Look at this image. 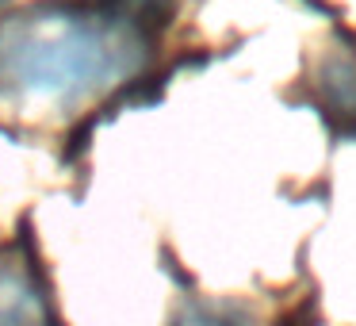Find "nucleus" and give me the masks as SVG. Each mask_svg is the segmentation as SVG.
Returning a JSON list of instances; mask_svg holds the SVG:
<instances>
[{"label":"nucleus","instance_id":"f03ea898","mask_svg":"<svg viewBox=\"0 0 356 326\" xmlns=\"http://www.w3.org/2000/svg\"><path fill=\"white\" fill-rule=\"evenodd\" d=\"M0 326H50V307L24 261L0 257Z\"/></svg>","mask_w":356,"mask_h":326},{"label":"nucleus","instance_id":"20e7f679","mask_svg":"<svg viewBox=\"0 0 356 326\" xmlns=\"http://www.w3.org/2000/svg\"><path fill=\"white\" fill-rule=\"evenodd\" d=\"M157 4H165V0H100L104 12H115V16H123V20H134V16H142V12H154Z\"/></svg>","mask_w":356,"mask_h":326},{"label":"nucleus","instance_id":"39448f33","mask_svg":"<svg viewBox=\"0 0 356 326\" xmlns=\"http://www.w3.org/2000/svg\"><path fill=\"white\" fill-rule=\"evenodd\" d=\"M0 4H4V0H0Z\"/></svg>","mask_w":356,"mask_h":326},{"label":"nucleus","instance_id":"7ed1b4c3","mask_svg":"<svg viewBox=\"0 0 356 326\" xmlns=\"http://www.w3.org/2000/svg\"><path fill=\"white\" fill-rule=\"evenodd\" d=\"M177 326H238V323L218 307H188Z\"/></svg>","mask_w":356,"mask_h":326},{"label":"nucleus","instance_id":"f257e3e1","mask_svg":"<svg viewBox=\"0 0 356 326\" xmlns=\"http://www.w3.org/2000/svg\"><path fill=\"white\" fill-rule=\"evenodd\" d=\"M134 20L81 4H39L0 24V104L54 116L108 93L142 65Z\"/></svg>","mask_w":356,"mask_h":326}]
</instances>
